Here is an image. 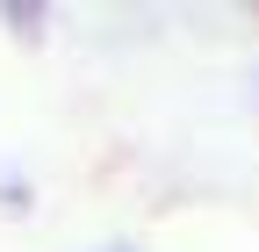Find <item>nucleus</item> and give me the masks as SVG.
I'll return each mask as SVG.
<instances>
[{
    "label": "nucleus",
    "instance_id": "1",
    "mask_svg": "<svg viewBox=\"0 0 259 252\" xmlns=\"http://www.w3.org/2000/svg\"><path fill=\"white\" fill-rule=\"evenodd\" d=\"M108 252H130V245H108Z\"/></svg>",
    "mask_w": 259,
    "mask_h": 252
}]
</instances>
